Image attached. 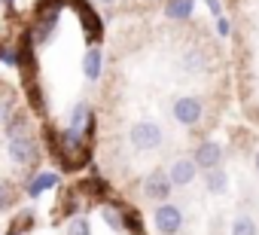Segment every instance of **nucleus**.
<instances>
[{"instance_id": "1", "label": "nucleus", "mask_w": 259, "mask_h": 235, "mask_svg": "<svg viewBox=\"0 0 259 235\" xmlns=\"http://www.w3.org/2000/svg\"><path fill=\"white\" fill-rule=\"evenodd\" d=\"M128 141H132V147L141 150V153H153V150H159L165 144V132H162L159 123L144 120V123H135L128 129Z\"/></svg>"}, {"instance_id": "2", "label": "nucleus", "mask_w": 259, "mask_h": 235, "mask_svg": "<svg viewBox=\"0 0 259 235\" xmlns=\"http://www.w3.org/2000/svg\"><path fill=\"white\" fill-rule=\"evenodd\" d=\"M40 156H43V150H40V144L34 141L31 132H28V135H13V138H10V159H13L16 165H34Z\"/></svg>"}, {"instance_id": "3", "label": "nucleus", "mask_w": 259, "mask_h": 235, "mask_svg": "<svg viewBox=\"0 0 259 235\" xmlns=\"http://www.w3.org/2000/svg\"><path fill=\"white\" fill-rule=\"evenodd\" d=\"M171 113H174V120L180 123V126H198L201 123V113H204V104L195 98V95H183V98H177L174 104H171Z\"/></svg>"}, {"instance_id": "4", "label": "nucleus", "mask_w": 259, "mask_h": 235, "mask_svg": "<svg viewBox=\"0 0 259 235\" xmlns=\"http://www.w3.org/2000/svg\"><path fill=\"white\" fill-rule=\"evenodd\" d=\"M153 223H156V229L162 235H177L183 229V211L177 205H171V202H159V208L153 214Z\"/></svg>"}, {"instance_id": "5", "label": "nucleus", "mask_w": 259, "mask_h": 235, "mask_svg": "<svg viewBox=\"0 0 259 235\" xmlns=\"http://www.w3.org/2000/svg\"><path fill=\"white\" fill-rule=\"evenodd\" d=\"M171 189H174V183H171V174L168 171H153L147 180H144V195L147 199H153V202H168V195H171Z\"/></svg>"}, {"instance_id": "6", "label": "nucleus", "mask_w": 259, "mask_h": 235, "mask_svg": "<svg viewBox=\"0 0 259 235\" xmlns=\"http://www.w3.org/2000/svg\"><path fill=\"white\" fill-rule=\"evenodd\" d=\"M92 123H95V113H92V107H89V104H76V107L70 110L67 129H70L73 135H79V138H89V135H92Z\"/></svg>"}, {"instance_id": "7", "label": "nucleus", "mask_w": 259, "mask_h": 235, "mask_svg": "<svg viewBox=\"0 0 259 235\" xmlns=\"http://www.w3.org/2000/svg\"><path fill=\"white\" fill-rule=\"evenodd\" d=\"M195 165L198 168H204V171H210V168H220L223 165V150H220V144H213V141H201L198 147H195Z\"/></svg>"}, {"instance_id": "8", "label": "nucleus", "mask_w": 259, "mask_h": 235, "mask_svg": "<svg viewBox=\"0 0 259 235\" xmlns=\"http://www.w3.org/2000/svg\"><path fill=\"white\" fill-rule=\"evenodd\" d=\"M61 183V174L58 171H37L31 180H28V186H25V192H28V199H40L43 192H49V189H55Z\"/></svg>"}, {"instance_id": "9", "label": "nucleus", "mask_w": 259, "mask_h": 235, "mask_svg": "<svg viewBox=\"0 0 259 235\" xmlns=\"http://www.w3.org/2000/svg\"><path fill=\"white\" fill-rule=\"evenodd\" d=\"M168 174H171V183L174 186H189L198 177V165H195V159H177Z\"/></svg>"}, {"instance_id": "10", "label": "nucleus", "mask_w": 259, "mask_h": 235, "mask_svg": "<svg viewBox=\"0 0 259 235\" xmlns=\"http://www.w3.org/2000/svg\"><path fill=\"white\" fill-rule=\"evenodd\" d=\"M101 67H104V55H101L98 46H92V49L82 55V73H85V80H89V83H98V80H101Z\"/></svg>"}, {"instance_id": "11", "label": "nucleus", "mask_w": 259, "mask_h": 235, "mask_svg": "<svg viewBox=\"0 0 259 235\" xmlns=\"http://www.w3.org/2000/svg\"><path fill=\"white\" fill-rule=\"evenodd\" d=\"M195 10V0H168L165 4V16L171 22H186Z\"/></svg>"}, {"instance_id": "12", "label": "nucleus", "mask_w": 259, "mask_h": 235, "mask_svg": "<svg viewBox=\"0 0 259 235\" xmlns=\"http://www.w3.org/2000/svg\"><path fill=\"white\" fill-rule=\"evenodd\" d=\"M204 186H207V192L220 195V192H226V189H229V174H226L223 168H210V171H207V177H204Z\"/></svg>"}, {"instance_id": "13", "label": "nucleus", "mask_w": 259, "mask_h": 235, "mask_svg": "<svg viewBox=\"0 0 259 235\" xmlns=\"http://www.w3.org/2000/svg\"><path fill=\"white\" fill-rule=\"evenodd\" d=\"M256 232H259V226H256V220L247 217V214H238V217L232 220V226H229V235H256Z\"/></svg>"}, {"instance_id": "14", "label": "nucleus", "mask_w": 259, "mask_h": 235, "mask_svg": "<svg viewBox=\"0 0 259 235\" xmlns=\"http://www.w3.org/2000/svg\"><path fill=\"white\" fill-rule=\"evenodd\" d=\"M64 235H92V223L89 217H70L64 226Z\"/></svg>"}, {"instance_id": "15", "label": "nucleus", "mask_w": 259, "mask_h": 235, "mask_svg": "<svg viewBox=\"0 0 259 235\" xmlns=\"http://www.w3.org/2000/svg\"><path fill=\"white\" fill-rule=\"evenodd\" d=\"M61 211H64V217H76V211H79V189H67L61 195Z\"/></svg>"}, {"instance_id": "16", "label": "nucleus", "mask_w": 259, "mask_h": 235, "mask_svg": "<svg viewBox=\"0 0 259 235\" xmlns=\"http://www.w3.org/2000/svg\"><path fill=\"white\" fill-rule=\"evenodd\" d=\"M122 220H125V229L132 232V235H144V220H141V214L125 211V214H122Z\"/></svg>"}, {"instance_id": "17", "label": "nucleus", "mask_w": 259, "mask_h": 235, "mask_svg": "<svg viewBox=\"0 0 259 235\" xmlns=\"http://www.w3.org/2000/svg\"><path fill=\"white\" fill-rule=\"evenodd\" d=\"M101 214H104V220H107V226H110V229H125L122 211H113V208H110V202L104 205V211H101Z\"/></svg>"}, {"instance_id": "18", "label": "nucleus", "mask_w": 259, "mask_h": 235, "mask_svg": "<svg viewBox=\"0 0 259 235\" xmlns=\"http://www.w3.org/2000/svg\"><path fill=\"white\" fill-rule=\"evenodd\" d=\"M13 202H16V195H13V186H10V183H0V211H7Z\"/></svg>"}, {"instance_id": "19", "label": "nucleus", "mask_w": 259, "mask_h": 235, "mask_svg": "<svg viewBox=\"0 0 259 235\" xmlns=\"http://www.w3.org/2000/svg\"><path fill=\"white\" fill-rule=\"evenodd\" d=\"M217 34H220V37H229V34H232V25H229V19H226V16H220V19H217Z\"/></svg>"}, {"instance_id": "20", "label": "nucleus", "mask_w": 259, "mask_h": 235, "mask_svg": "<svg viewBox=\"0 0 259 235\" xmlns=\"http://www.w3.org/2000/svg\"><path fill=\"white\" fill-rule=\"evenodd\" d=\"M204 7L210 10V16H213V19H220V16H223V4H220V0H204Z\"/></svg>"}, {"instance_id": "21", "label": "nucleus", "mask_w": 259, "mask_h": 235, "mask_svg": "<svg viewBox=\"0 0 259 235\" xmlns=\"http://www.w3.org/2000/svg\"><path fill=\"white\" fill-rule=\"evenodd\" d=\"M98 4H104V7H113V4H116V0H98Z\"/></svg>"}, {"instance_id": "22", "label": "nucleus", "mask_w": 259, "mask_h": 235, "mask_svg": "<svg viewBox=\"0 0 259 235\" xmlns=\"http://www.w3.org/2000/svg\"><path fill=\"white\" fill-rule=\"evenodd\" d=\"M7 235H25V232H19V229H10V232H7Z\"/></svg>"}, {"instance_id": "23", "label": "nucleus", "mask_w": 259, "mask_h": 235, "mask_svg": "<svg viewBox=\"0 0 259 235\" xmlns=\"http://www.w3.org/2000/svg\"><path fill=\"white\" fill-rule=\"evenodd\" d=\"M253 162H256V171H259V150H256V156H253Z\"/></svg>"}, {"instance_id": "24", "label": "nucleus", "mask_w": 259, "mask_h": 235, "mask_svg": "<svg viewBox=\"0 0 259 235\" xmlns=\"http://www.w3.org/2000/svg\"><path fill=\"white\" fill-rule=\"evenodd\" d=\"M13 4H16V0H4V7H13Z\"/></svg>"}, {"instance_id": "25", "label": "nucleus", "mask_w": 259, "mask_h": 235, "mask_svg": "<svg viewBox=\"0 0 259 235\" xmlns=\"http://www.w3.org/2000/svg\"><path fill=\"white\" fill-rule=\"evenodd\" d=\"M150 4H159V0H150Z\"/></svg>"}, {"instance_id": "26", "label": "nucleus", "mask_w": 259, "mask_h": 235, "mask_svg": "<svg viewBox=\"0 0 259 235\" xmlns=\"http://www.w3.org/2000/svg\"><path fill=\"white\" fill-rule=\"evenodd\" d=\"M0 7H4V0H0Z\"/></svg>"}]
</instances>
